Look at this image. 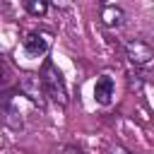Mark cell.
I'll return each mask as SVG.
<instances>
[{
  "mask_svg": "<svg viewBox=\"0 0 154 154\" xmlns=\"http://www.w3.org/2000/svg\"><path fill=\"white\" fill-rule=\"evenodd\" d=\"M38 75L43 79L46 96L51 101H55L58 106H67V87H65V79H63L60 70L53 65V60H43V67H41Z\"/></svg>",
  "mask_w": 154,
  "mask_h": 154,
  "instance_id": "obj_1",
  "label": "cell"
},
{
  "mask_svg": "<svg viewBox=\"0 0 154 154\" xmlns=\"http://www.w3.org/2000/svg\"><path fill=\"white\" fill-rule=\"evenodd\" d=\"M17 89L38 108H46V87H43V79L38 72H22L19 75V82H17Z\"/></svg>",
  "mask_w": 154,
  "mask_h": 154,
  "instance_id": "obj_2",
  "label": "cell"
},
{
  "mask_svg": "<svg viewBox=\"0 0 154 154\" xmlns=\"http://www.w3.org/2000/svg\"><path fill=\"white\" fill-rule=\"evenodd\" d=\"M0 123L10 130H22L24 128L22 113L14 103V91H10V89L0 91Z\"/></svg>",
  "mask_w": 154,
  "mask_h": 154,
  "instance_id": "obj_3",
  "label": "cell"
},
{
  "mask_svg": "<svg viewBox=\"0 0 154 154\" xmlns=\"http://www.w3.org/2000/svg\"><path fill=\"white\" fill-rule=\"evenodd\" d=\"M51 43H53V36H51V31H43V29L29 31V34L24 36V51H26V55H31V58L46 55L48 48H51Z\"/></svg>",
  "mask_w": 154,
  "mask_h": 154,
  "instance_id": "obj_4",
  "label": "cell"
},
{
  "mask_svg": "<svg viewBox=\"0 0 154 154\" xmlns=\"http://www.w3.org/2000/svg\"><path fill=\"white\" fill-rule=\"evenodd\" d=\"M125 55H128V60H130L135 67H142V65H147V63L154 58V48H152L144 38H130V41L125 43Z\"/></svg>",
  "mask_w": 154,
  "mask_h": 154,
  "instance_id": "obj_5",
  "label": "cell"
},
{
  "mask_svg": "<svg viewBox=\"0 0 154 154\" xmlns=\"http://www.w3.org/2000/svg\"><path fill=\"white\" fill-rule=\"evenodd\" d=\"M113 91H116L113 79H111L108 75H101V77L96 79V84H94V99H96V103L108 106V103L113 101Z\"/></svg>",
  "mask_w": 154,
  "mask_h": 154,
  "instance_id": "obj_6",
  "label": "cell"
},
{
  "mask_svg": "<svg viewBox=\"0 0 154 154\" xmlns=\"http://www.w3.org/2000/svg\"><path fill=\"white\" fill-rule=\"evenodd\" d=\"M123 19H125V12L118 5H103L101 7V22H103V26L118 29V26H123Z\"/></svg>",
  "mask_w": 154,
  "mask_h": 154,
  "instance_id": "obj_7",
  "label": "cell"
},
{
  "mask_svg": "<svg viewBox=\"0 0 154 154\" xmlns=\"http://www.w3.org/2000/svg\"><path fill=\"white\" fill-rule=\"evenodd\" d=\"M22 5H24V10H26L29 14H34V17H43V14L48 12V0H22Z\"/></svg>",
  "mask_w": 154,
  "mask_h": 154,
  "instance_id": "obj_8",
  "label": "cell"
},
{
  "mask_svg": "<svg viewBox=\"0 0 154 154\" xmlns=\"http://www.w3.org/2000/svg\"><path fill=\"white\" fill-rule=\"evenodd\" d=\"M51 154H84L79 147H75V144H58Z\"/></svg>",
  "mask_w": 154,
  "mask_h": 154,
  "instance_id": "obj_9",
  "label": "cell"
},
{
  "mask_svg": "<svg viewBox=\"0 0 154 154\" xmlns=\"http://www.w3.org/2000/svg\"><path fill=\"white\" fill-rule=\"evenodd\" d=\"M48 5H53L55 10H70L75 5V0H48Z\"/></svg>",
  "mask_w": 154,
  "mask_h": 154,
  "instance_id": "obj_10",
  "label": "cell"
},
{
  "mask_svg": "<svg viewBox=\"0 0 154 154\" xmlns=\"http://www.w3.org/2000/svg\"><path fill=\"white\" fill-rule=\"evenodd\" d=\"M108 154H132V152H130V149H125L123 144H113V147L108 149Z\"/></svg>",
  "mask_w": 154,
  "mask_h": 154,
  "instance_id": "obj_11",
  "label": "cell"
},
{
  "mask_svg": "<svg viewBox=\"0 0 154 154\" xmlns=\"http://www.w3.org/2000/svg\"><path fill=\"white\" fill-rule=\"evenodd\" d=\"M101 2H103V5H108V0H101Z\"/></svg>",
  "mask_w": 154,
  "mask_h": 154,
  "instance_id": "obj_12",
  "label": "cell"
}]
</instances>
